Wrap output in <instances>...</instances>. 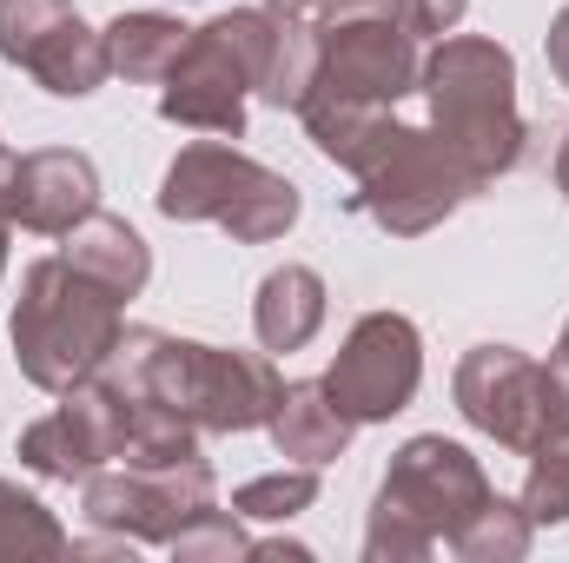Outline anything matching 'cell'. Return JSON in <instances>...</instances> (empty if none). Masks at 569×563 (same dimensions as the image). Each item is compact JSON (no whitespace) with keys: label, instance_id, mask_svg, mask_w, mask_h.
<instances>
[{"label":"cell","instance_id":"27","mask_svg":"<svg viewBox=\"0 0 569 563\" xmlns=\"http://www.w3.org/2000/svg\"><path fill=\"white\" fill-rule=\"evenodd\" d=\"M557 372H563V385H569V318H563V338H557V358H550Z\"/></svg>","mask_w":569,"mask_h":563},{"label":"cell","instance_id":"16","mask_svg":"<svg viewBox=\"0 0 569 563\" xmlns=\"http://www.w3.org/2000/svg\"><path fill=\"white\" fill-rule=\"evenodd\" d=\"M266 431H272L279 457H291V464H331V457H345V444H351L358 424L338 412V398L325 392V378H298V385H284V398Z\"/></svg>","mask_w":569,"mask_h":563},{"label":"cell","instance_id":"10","mask_svg":"<svg viewBox=\"0 0 569 563\" xmlns=\"http://www.w3.org/2000/svg\"><path fill=\"white\" fill-rule=\"evenodd\" d=\"M0 60L33 73L53 100H87L113 73L107 33H93L73 0H0Z\"/></svg>","mask_w":569,"mask_h":563},{"label":"cell","instance_id":"8","mask_svg":"<svg viewBox=\"0 0 569 563\" xmlns=\"http://www.w3.org/2000/svg\"><path fill=\"white\" fill-rule=\"evenodd\" d=\"M418 33H405V20L391 7H365V13H338L318 27V67L305 100L325 107H398L405 93H418ZM298 100V107H305Z\"/></svg>","mask_w":569,"mask_h":563},{"label":"cell","instance_id":"15","mask_svg":"<svg viewBox=\"0 0 569 563\" xmlns=\"http://www.w3.org/2000/svg\"><path fill=\"white\" fill-rule=\"evenodd\" d=\"M60 259H67V266H80L93 285H107L113 298H140L146 279H152V253H146V239L127 226V219L100 213V206L67 233Z\"/></svg>","mask_w":569,"mask_h":563},{"label":"cell","instance_id":"14","mask_svg":"<svg viewBox=\"0 0 569 563\" xmlns=\"http://www.w3.org/2000/svg\"><path fill=\"white\" fill-rule=\"evenodd\" d=\"M100 206V166L73 146H40V152H20L7 172H0V213L27 233H47V239H67L87 213Z\"/></svg>","mask_w":569,"mask_h":563},{"label":"cell","instance_id":"5","mask_svg":"<svg viewBox=\"0 0 569 563\" xmlns=\"http://www.w3.org/2000/svg\"><path fill=\"white\" fill-rule=\"evenodd\" d=\"M298 186L259 166L252 152L226 140H199L186 146L166 179H159V213L166 219H206V226H226L239 246H272L298 226Z\"/></svg>","mask_w":569,"mask_h":563},{"label":"cell","instance_id":"17","mask_svg":"<svg viewBox=\"0 0 569 563\" xmlns=\"http://www.w3.org/2000/svg\"><path fill=\"white\" fill-rule=\"evenodd\" d=\"M325 325V279L311 266H279L266 273L259 298H252V332L266 352H305Z\"/></svg>","mask_w":569,"mask_h":563},{"label":"cell","instance_id":"1","mask_svg":"<svg viewBox=\"0 0 569 563\" xmlns=\"http://www.w3.org/2000/svg\"><path fill=\"white\" fill-rule=\"evenodd\" d=\"M113 358L166 412H179L192 424L199 437L259 431V424H272V412L284 398V378L272 372L266 352H226V345H206V338H172V332L127 325Z\"/></svg>","mask_w":569,"mask_h":563},{"label":"cell","instance_id":"9","mask_svg":"<svg viewBox=\"0 0 569 563\" xmlns=\"http://www.w3.org/2000/svg\"><path fill=\"white\" fill-rule=\"evenodd\" d=\"M418 385H425V332L405 312H365L325 372V392L351 424H391L398 412H411Z\"/></svg>","mask_w":569,"mask_h":563},{"label":"cell","instance_id":"13","mask_svg":"<svg viewBox=\"0 0 569 563\" xmlns=\"http://www.w3.org/2000/svg\"><path fill=\"white\" fill-rule=\"evenodd\" d=\"M246 100H252V67L239 60L226 27L219 20L192 27V40L179 47L172 73L159 80V120L212 134V140H239L246 134Z\"/></svg>","mask_w":569,"mask_h":563},{"label":"cell","instance_id":"22","mask_svg":"<svg viewBox=\"0 0 569 563\" xmlns=\"http://www.w3.org/2000/svg\"><path fill=\"white\" fill-rule=\"evenodd\" d=\"M517 504L530 524H569V431L530 451V477Z\"/></svg>","mask_w":569,"mask_h":563},{"label":"cell","instance_id":"20","mask_svg":"<svg viewBox=\"0 0 569 563\" xmlns=\"http://www.w3.org/2000/svg\"><path fill=\"white\" fill-rule=\"evenodd\" d=\"M530 517H523V504H503V497H490L457 537H450V551L463 563H517L523 551H530Z\"/></svg>","mask_w":569,"mask_h":563},{"label":"cell","instance_id":"29","mask_svg":"<svg viewBox=\"0 0 569 563\" xmlns=\"http://www.w3.org/2000/svg\"><path fill=\"white\" fill-rule=\"evenodd\" d=\"M7 226H13V219L0 213V273H7Z\"/></svg>","mask_w":569,"mask_h":563},{"label":"cell","instance_id":"26","mask_svg":"<svg viewBox=\"0 0 569 563\" xmlns=\"http://www.w3.org/2000/svg\"><path fill=\"white\" fill-rule=\"evenodd\" d=\"M543 53H550V73L569 87V7L550 20V33H543Z\"/></svg>","mask_w":569,"mask_h":563},{"label":"cell","instance_id":"25","mask_svg":"<svg viewBox=\"0 0 569 563\" xmlns=\"http://www.w3.org/2000/svg\"><path fill=\"white\" fill-rule=\"evenodd\" d=\"M266 7L298 13V20H311V27H325V20H338V13H365V7H391V13H398V0H266Z\"/></svg>","mask_w":569,"mask_h":563},{"label":"cell","instance_id":"21","mask_svg":"<svg viewBox=\"0 0 569 563\" xmlns=\"http://www.w3.org/2000/svg\"><path fill=\"white\" fill-rule=\"evenodd\" d=\"M311 504H318V464H284V471H266V477L232 491V511L259 517V524H291Z\"/></svg>","mask_w":569,"mask_h":563},{"label":"cell","instance_id":"23","mask_svg":"<svg viewBox=\"0 0 569 563\" xmlns=\"http://www.w3.org/2000/svg\"><path fill=\"white\" fill-rule=\"evenodd\" d=\"M166 551L179 563H232V557H252V537H246V517H239V511L206 504Z\"/></svg>","mask_w":569,"mask_h":563},{"label":"cell","instance_id":"24","mask_svg":"<svg viewBox=\"0 0 569 563\" xmlns=\"http://www.w3.org/2000/svg\"><path fill=\"white\" fill-rule=\"evenodd\" d=\"M463 13H470V0H398L405 33H418V40H443V33H457Z\"/></svg>","mask_w":569,"mask_h":563},{"label":"cell","instance_id":"11","mask_svg":"<svg viewBox=\"0 0 569 563\" xmlns=\"http://www.w3.org/2000/svg\"><path fill=\"white\" fill-rule=\"evenodd\" d=\"M206 504H212V464L186 457V464H166V471H140V464L93 471L80 511H87V524H100L127 544H172Z\"/></svg>","mask_w":569,"mask_h":563},{"label":"cell","instance_id":"4","mask_svg":"<svg viewBox=\"0 0 569 563\" xmlns=\"http://www.w3.org/2000/svg\"><path fill=\"white\" fill-rule=\"evenodd\" d=\"M490 497L497 491H490L483 464L463 444H450V437H411L391 457L385 484H378V504H371V524H365V557L371 563H425Z\"/></svg>","mask_w":569,"mask_h":563},{"label":"cell","instance_id":"30","mask_svg":"<svg viewBox=\"0 0 569 563\" xmlns=\"http://www.w3.org/2000/svg\"><path fill=\"white\" fill-rule=\"evenodd\" d=\"M7 166H13V152H7V140H0V172H7Z\"/></svg>","mask_w":569,"mask_h":563},{"label":"cell","instance_id":"7","mask_svg":"<svg viewBox=\"0 0 569 563\" xmlns=\"http://www.w3.org/2000/svg\"><path fill=\"white\" fill-rule=\"evenodd\" d=\"M450 398L470 431L497 437L503 451L530 457L537 444L563 437L569 431V385L557 365H537L530 352L517 345H470L457 358V378H450Z\"/></svg>","mask_w":569,"mask_h":563},{"label":"cell","instance_id":"3","mask_svg":"<svg viewBox=\"0 0 569 563\" xmlns=\"http://www.w3.org/2000/svg\"><path fill=\"white\" fill-rule=\"evenodd\" d=\"M127 298H113L107 285H93L80 266H67L60 253L53 259H33L20 298H13V318H7V338H13V358H20V378L40 385V392H73L80 378H93L113 345L127 338Z\"/></svg>","mask_w":569,"mask_h":563},{"label":"cell","instance_id":"28","mask_svg":"<svg viewBox=\"0 0 569 563\" xmlns=\"http://www.w3.org/2000/svg\"><path fill=\"white\" fill-rule=\"evenodd\" d=\"M557 186H563V199H569V134H563V146H557Z\"/></svg>","mask_w":569,"mask_h":563},{"label":"cell","instance_id":"6","mask_svg":"<svg viewBox=\"0 0 569 563\" xmlns=\"http://www.w3.org/2000/svg\"><path fill=\"white\" fill-rule=\"evenodd\" d=\"M351 179H358L351 206H358L378 233H391V239H418L430 226H443L463 199L483 192L477 172L437 140L430 127H405L398 113H391V127L378 134V146L358 159Z\"/></svg>","mask_w":569,"mask_h":563},{"label":"cell","instance_id":"2","mask_svg":"<svg viewBox=\"0 0 569 563\" xmlns=\"http://www.w3.org/2000/svg\"><path fill=\"white\" fill-rule=\"evenodd\" d=\"M418 93L430 107V134L450 146L477 186L503 179L523 159V113H517V60L483 33H443L418 67Z\"/></svg>","mask_w":569,"mask_h":563},{"label":"cell","instance_id":"12","mask_svg":"<svg viewBox=\"0 0 569 563\" xmlns=\"http://www.w3.org/2000/svg\"><path fill=\"white\" fill-rule=\"evenodd\" d=\"M13 451L47 484H87L93 471L120 464V385L107 372L80 378L73 392H60V412L20 431Z\"/></svg>","mask_w":569,"mask_h":563},{"label":"cell","instance_id":"19","mask_svg":"<svg viewBox=\"0 0 569 563\" xmlns=\"http://www.w3.org/2000/svg\"><path fill=\"white\" fill-rule=\"evenodd\" d=\"M67 551H73V537L60 531V517H53L33 491H20V484L0 477V563L67 557Z\"/></svg>","mask_w":569,"mask_h":563},{"label":"cell","instance_id":"18","mask_svg":"<svg viewBox=\"0 0 569 563\" xmlns=\"http://www.w3.org/2000/svg\"><path fill=\"white\" fill-rule=\"evenodd\" d=\"M192 40V27H179L172 13H120L113 27H107V60H113V73L120 80H166L172 73V60H179V47Z\"/></svg>","mask_w":569,"mask_h":563}]
</instances>
